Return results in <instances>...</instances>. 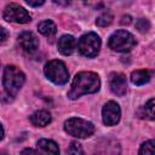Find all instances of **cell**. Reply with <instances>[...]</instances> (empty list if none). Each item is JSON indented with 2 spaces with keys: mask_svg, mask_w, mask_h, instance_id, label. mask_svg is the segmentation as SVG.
I'll list each match as a JSON object with an SVG mask.
<instances>
[{
  "mask_svg": "<svg viewBox=\"0 0 155 155\" xmlns=\"http://www.w3.org/2000/svg\"><path fill=\"white\" fill-rule=\"evenodd\" d=\"M25 81V75L23 71L17 68L16 65H7L4 69V78H2V84L5 87V91L11 94L16 96L17 92L21 90Z\"/></svg>",
  "mask_w": 155,
  "mask_h": 155,
  "instance_id": "obj_2",
  "label": "cell"
},
{
  "mask_svg": "<svg viewBox=\"0 0 155 155\" xmlns=\"http://www.w3.org/2000/svg\"><path fill=\"white\" fill-rule=\"evenodd\" d=\"M154 140H147L140 145L139 149V155H155V149H154Z\"/></svg>",
  "mask_w": 155,
  "mask_h": 155,
  "instance_id": "obj_17",
  "label": "cell"
},
{
  "mask_svg": "<svg viewBox=\"0 0 155 155\" xmlns=\"http://www.w3.org/2000/svg\"><path fill=\"white\" fill-rule=\"evenodd\" d=\"M38 147L44 155H59L58 145L51 139H46V138L40 139L38 142Z\"/></svg>",
  "mask_w": 155,
  "mask_h": 155,
  "instance_id": "obj_13",
  "label": "cell"
},
{
  "mask_svg": "<svg viewBox=\"0 0 155 155\" xmlns=\"http://www.w3.org/2000/svg\"><path fill=\"white\" fill-rule=\"evenodd\" d=\"M18 44L19 47L25 52V53H34L38 47H39V41L36 36L31 31H23L18 36Z\"/></svg>",
  "mask_w": 155,
  "mask_h": 155,
  "instance_id": "obj_11",
  "label": "cell"
},
{
  "mask_svg": "<svg viewBox=\"0 0 155 155\" xmlns=\"http://www.w3.org/2000/svg\"><path fill=\"white\" fill-rule=\"evenodd\" d=\"M120 116H121V110L116 102L109 101L104 104L102 109V117H103V122L107 126L116 125L120 120Z\"/></svg>",
  "mask_w": 155,
  "mask_h": 155,
  "instance_id": "obj_9",
  "label": "cell"
},
{
  "mask_svg": "<svg viewBox=\"0 0 155 155\" xmlns=\"http://www.w3.org/2000/svg\"><path fill=\"white\" fill-rule=\"evenodd\" d=\"M30 122L36 127H44L51 122V114L47 110L35 111L30 116Z\"/></svg>",
  "mask_w": 155,
  "mask_h": 155,
  "instance_id": "obj_14",
  "label": "cell"
},
{
  "mask_svg": "<svg viewBox=\"0 0 155 155\" xmlns=\"http://www.w3.org/2000/svg\"><path fill=\"white\" fill-rule=\"evenodd\" d=\"M144 115L150 119V120H154V98H150L145 105H144Z\"/></svg>",
  "mask_w": 155,
  "mask_h": 155,
  "instance_id": "obj_20",
  "label": "cell"
},
{
  "mask_svg": "<svg viewBox=\"0 0 155 155\" xmlns=\"http://www.w3.org/2000/svg\"><path fill=\"white\" fill-rule=\"evenodd\" d=\"M150 71L149 70H136L131 74V81L134 85H143L150 80Z\"/></svg>",
  "mask_w": 155,
  "mask_h": 155,
  "instance_id": "obj_16",
  "label": "cell"
},
{
  "mask_svg": "<svg viewBox=\"0 0 155 155\" xmlns=\"http://www.w3.org/2000/svg\"><path fill=\"white\" fill-rule=\"evenodd\" d=\"M64 130L68 134L76 138H86L93 134L94 126L92 122L80 119V117H70L64 122Z\"/></svg>",
  "mask_w": 155,
  "mask_h": 155,
  "instance_id": "obj_3",
  "label": "cell"
},
{
  "mask_svg": "<svg viewBox=\"0 0 155 155\" xmlns=\"http://www.w3.org/2000/svg\"><path fill=\"white\" fill-rule=\"evenodd\" d=\"M99 76L92 71H81L75 75L71 82V87L68 92L70 99H76L82 94L94 93L99 90Z\"/></svg>",
  "mask_w": 155,
  "mask_h": 155,
  "instance_id": "obj_1",
  "label": "cell"
},
{
  "mask_svg": "<svg viewBox=\"0 0 155 155\" xmlns=\"http://www.w3.org/2000/svg\"><path fill=\"white\" fill-rule=\"evenodd\" d=\"M91 155H120V144L115 139H102L94 144Z\"/></svg>",
  "mask_w": 155,
  "mask_h": 155,
  "instance_id": "obj_8",
  "label": "cell"
},
{
  "mask_svg": "<svg viewBox=\"0 0 155 155\" xmlns=\"http://www.w3.org/2000/svg\"><path fill=\"white\" fill-rule=\"evenodd\" d=\"M67 153L69 155H84V150L82 147L78 143V142H71L70 145L67 149Z\"/></svg>",
  "mask_w": 155,
  "mask_h": 155,
  "instance_id": "obj_19",
  "label": "cell"
},
{
  "mask_svg": "<svg viewBox=\"0 0 155 155\" xmlns=\"http://www.w3.org/2000/svg\"><path fill=\"white\" fill-rule=\"evenodd\" d=\"M111 21H113L111 13L104 12V13H102V15L96 19V23H97V25H99V27H107V25H109V24L111 23Z\"/></svg>",
  "mask_w": 155,
  "mask_h": 155,
  "instance_id": "obj_18",
  "label": "cell"
},
{
  "mask_svg": "<svg viewBox=\"0 0 155 155\" xmlns=\"http://www.w3.org/2000/svg\"><path fill=\"white\" fill-rule=\"evenodd\" d=\"M75 47H76V40L71 35H63L58 40V51L64 56L71 54L75 51Z\"/></svg>",
  "mask_w": 155,
  "mask_h": 155,
  "instance_id": "obj_12",
  "label": "cell"
},
{
  "mask_svg": "<svg viewBox=\"0 0 155 155\" xmlns=\"http://www.w3.org/2000/svg\"><path fill=\"white\" fill-rule=\"evenodd\" d=\"M4 18L7 22H13V23H19V24L28 23L31 19L29 12H27V10L19 6L18 4L7 5L4 10Z\"/></svg>",
  "mask_w": 155,
  "mask_h": 155,
  "instance_id": "obj_7",
  "label": "cell"
},
{
  "mask_svg": "<svg viewBox=\"0 0 155 155\" xmlns=\"http://www.w3.org/2000/svg\"><path fill=\"white\" fill-rule=\"evenodd\" d=\"M101 39L96 33H87L79 40V51L86 57H94L99 52Z\"/></svg>",
  "mask_w": 155,
  "mask_h": 155,
  "instance_id": "obj_6",
  "label": "cell"
},
{
  "mask_svg": "<svg viewBox=\"0 0 155 155\" xmlns=\"http://www.w3.org/2000/svg\"><path fill=\"white\" fill-rule=\"evenodd\" d=\"M149 28H150V23H149L148 19H145V18L138 19V22H137V29H138L139 31L145 33V31L149 30Z\"/></svg>",
  "mask_w": 155,
  "mask_h": 155,
  "instance_id": "obj_21",
  "label": "cell"
},
{
  "mask_svg": "<svg viewBox=\"0 0 155 155\" xmlns=\"http://www.w3.org/2000/svg\"><path fill=\"white\" fill-rule=\"evenodd\" d=\"M132 21H131V16H128V15H126V16H124L122 17V19H121V24H126V25H128L130 23H131Z\"/></svg>",
  "mask_w": 155,
  "mask_h": 155,
  "instance_id": "obj_25",
  "label": "cell"
},
{
  "mask_svg": "<svg viewBox=\"0 0 155 155\" xmlns=\"http://www.w3.org/2000/svg\"><path fill=\"white\" fill-rule=\"evenodd\" d=\"M44 2H45L44 0H40V1H30V0H28V1H27V4H28L29 6H35V7L44 5Z\"/></svg>",
  "mask_w": 155,
  "mask_h": 155,
  "instance_id": "obj_24",
  "label": "cell"
},
{
  "mask_svg": "<svg viewBox=\"0 0 155 155\" xmlns=\"http://www.w3.org/2000/svg\"><path fill=\"white\" fill-rule=\"evenodd\" d=\"M109 87L111 92L116 96H124L127 91V80L124 74L111 73L109 75Z\"/></svg>",
  "mask_w": 155,
  "mask_h": 155,
  "instance_id": "obj_10",
  "label": "cell"
},
{
  "mask_svg": "<svg viewBox=\"0 0 155 155\" xmlns=\"http://www.w3.org/2000/svg\"><path fill=\"white\" fill-rule=\"evenodd\" d=\"M108 45L116 52H128L136 46V40L131 33L126 30H117L109 38Z\"/></svg>",
  "mask_w": 155,
  "mask_h": 155,
  "instance_id": "obj_5",
  "label": "cell"
},
{
  "mask_svg": "<svg viewBox=\"0 0 155 155\" xmlns=\"http://www.w3.org/2000/svg\"><path fill=\"white\" fill-rule=\"evenodd\" d=\"M44 73L46 78L56 85H64L69 79V73H68L65 64L58 59L50 61L45 65Z\"/></svg>",
  "mask_w": 155,
  "mask_h": 155,
  "instance_id": "obj_4",
  "label": "cell"
},
{
  "mask_svg": "<svg viewBox=\"0 0 155 155\" xmlns=\"http://www.w3.org/2000/svg\"><path fill=\"white\" fill-rule=\"evenodd\" d=\"M21 155H41V153L34 150V149H30V148H27V149H23Z\"/></svg>",
  "mask_w": 155,
  "mask_h": 155,
  "instance_id": "obj_23",
  "label": "cell"
},
{
  "mask_svg": "<svg viewBox=\"0 0 155 155\" xmlns=\"http://www.w3.org/2000/svg\"><path fill=\"white\" fill-rule=\"evenodd\" d=\"M2 138H4V128H2V126L0 124V139H2Z\"/></svg>",
  "mask_w": 155,
  "mask_h": 155,
  "instance_id": "obj_26",
  "label": "cell"
},
{
  "mask_svg": "<svg viewBox=\"0 0 155 155\" xmlns=\"http://www.w3.org/2000/svg\"><path fill=\"white\" fill-rule=\"evenodd\" d=\"M7 38H8V31H7L5 28L0 27V45H1L2 42H5Z\"/></svg>",
  "mask_w": 155,
  "mask_h": 155,
  "instance_id": "obj_22",
  "label": "cell"
},
{
  "mask_svg": "<svg viewBox=\"0 0 155 155\" xmlns=\"http://www.w3.org/2000/svg\"><path fill=\"white\" fill-rule=\"evenodd\" d=\"M38 29H39V31H40L42 35L47 36L48 39H52V38L54 36L56 31H57L56 24H54L52 21H50V19L40 22L39 25H38Z\"/></svg>",
  "mask_w": 155,
  "mask_h": 155,
  "instance_id": "obj_15",
  "label": "cell"
}]
</instances>
